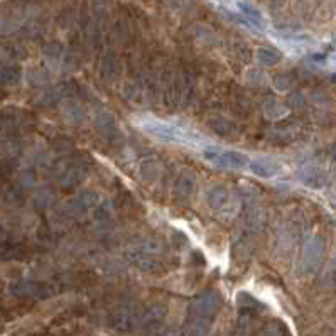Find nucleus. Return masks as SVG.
<instances>
[{"label": "nucleus", "instance_id": "423d86ee", "mask_svg": "<svg viewBox=\"0 0 336 336\" xmlns=\"http://www.w3.org/2000/svg\"><path fill=\"white\" fill-rule=\"evenodd\" d=\"M323 250H325V243L320 237H313L304 243L303 247V255H301V271L304 274H311L316 271L318 264L321 262Z\"/></svg>", "mask_w": 336, "mask_h": 336}, {"label": "nucleus", "instance_id": "6e6552de", "mask_svg": "<svg viewBox=\"0 0 336 336\" xmlns=\"http://www.w3.org/2000/svg\"><path fill=\"white\" fill-rule=\"evenodd\" d=\"M10 293L17 298H49L52 294V289L44 282L36 281H19L10 284Z\"/></svg>", "mask_w": 336, "mask_h": 336}, {"label": "nucleus", "instance_id": "f8f14e48", "mask_svg": "<svg viewBox=\"0 0 336 336\" xmlns=\"http://www.w3.org/2000/svg\"><path fill=\"white\" fill-rule=\"evenodd\" d=\"M282 59V54L274 47H259L257 61L264 66H276Z\"/></svg>", "mask_w": 336, "mask_h": 336}, {"label": "nucleus", "instance_id": "1a4fd4ad", "mask_svg": "<svg viewBox=\"0 0 336 336\" xmlns=\"http://www.w3.org/2000/svg\"><path fill=\"white\" fill-rule=\"evenodd\" d=\"M249 171L254 176H257V178L271 179V178H276L279 172H282V162L267 156L255 157L249 162Z\"/></svg>", "mask_w": 336, "mask_h": 336}, {"label": "nucleus", "instance_id": "2eb2a0df", "mask_svg": "<svg viewBox=\"0 0 336 336\" xmlns=\"http://www.w3.org/2000/svg\"><path fill=\"white\" fill-rule=\"evenodd\" d=\"M287 328L282 321H271L262 330V336H287Z\"/></svg>", "mask_w": 336, "mask_h": 336}, {"label": "nucleus", "instance_id": "dca6fc26", "mask_svg": "<svg viewBox=\"0 0 336 336\" xmlns=\"http://www.w3.org/2000/svg\"><path fill=\"white\" fill-rule=\"evenodd\" d=\"M178 336H210L208 335V328L205 326V323H194L189 325L186 330L179 331Z\"/></svg>", "mask_w": 336, "mask_h": 336}, {"label": "nucleus", "instance_id": "9b49d317", "mask_svg": "<svg viewBox=\"0 0 336 336\" xmlns=\"http://www.w3.org/2000/svg\"><path fill=\"white\" fill-rule=\"evenodd\" d=\"M194 184H196L194 174L186 172V171L181 172L179 178L176 179V193H178V196H181L183 200H188V198L194 193Z\"/></svg>", "mask_w": 336, "mask_h": 336}, {"label": "nucleus", "instance_id": "aec40b11", "mask_svg": "<svg viewBox=\"0 0 336 336\" xmlns=\"http://www.w3.org/2000/svg\"><path fill=\"white\" fill-rule=\"evenodd\" d=\"M83 174H81V169H71L66 172V178L63 179L64 186H74V184L78 183V181H81Z\"/></svg>", "mask_w": 336, "mask_h": 336}, {"label": "nucleus", "instance_id": "6ab92c4d", "mask_svg": "<svg viewBox=\"0 0 336 336\" xmlns=\"http://www.w3.org/2000/svg\"><path fill=\"white\" fill-rule=\"evenodd\" d=\"M242 10H243V14L247 15V19H249L250 22H254L257 27H262L264 25V20H262V17H260V14L257 10H255L254 7H250V5H242Z\"/></svg>", "mask_w": 336, "mask_h": 336}, {"label": "nucleus", "instance_id": "0eeeda50", "mask_svg": "<svg viewBox=\"0 0 336 336\" xmlns=\"http://www.w3.org/2000/svg\"><path fill=\"white\" fill-rule=\"evenodd\" d=\"M206 203L210 205L211 210L220 211V213H232V211H230V208L237 210L235 200H233V194L230 193L228 188L222 186V184H216V186L208 189Z\"/></svg>", "mask_w": 336, "mask_h": 336}, {"label": "nucleus", "instance_id": "f257e3e1", "mask_svg": "<svg viewBox=\"0 0 336 336\" xmlns=\"http://www.w3.org/2000/svg\"><path fill=\"white\" fill-rule=\"evenodd\" d=\"M139 125L145 134H149L157 140H162V142L188 144V145H196L194 142H201V137L194 134V132H188L178 125H174V123L162 122L157 120V118H144L142 122H139Z\"/></svg>", "mask_w": 336, "mask_h": 336}, {"label": "nucleus", "instance_id": "4468645a", "mask_svg": "<svg viewBox=\"0 0 336 336\" xmlns=\"http://www.w3.org/2000/svg\"><path fill=\"white\" fill-rule=\"evenodd\" d=\"M265 115H267L269 118H281L284 117L287 113V107L286 105L279 103V101L276 100H269L267 103H265Z\"/></svg>", "mask_w": 336, "mask_h": 336}, {"label": "nucleus", "instance_id": "f03ea898", "mask_svg": "<svg viewBox=\"0 0 336 336\" xmlns=\"http://www.w3.org/2000/svg\"><path fill=\"white\" fill-rule=\"evenodd\" d=\"M203 157L210 164L220 169H230V171H245L249 169L250 159L240 150L232 149H216V147H206L203 150Z\"/></svg>", "mask_w": 336, "mask_h": 336}, {"label": "nucleus", "instance_id": "a211bd4d", "mask_svg": "<svg viewBox=\"0 0 336 336\" xmlns=\"http://www.w3.org/2000/svg\"><path fill=\"white\" fill-rule=\"evenodd\" d=\"M145 172H149V176H147V179L145 181H154L157 178V174H159V166H157V162L156 161H144L142 164H140V174H145Z\"/></svg>", "mask_w": 336, "mask_h": 336}, {"label": "nucleus", "instance_id": "412c9836", "mask_svg": "<svg viewBox=\"0 0 336 336\" xmlns=\"http://www.w3.org/2000/svg\"><path fill=\"white\" fill-rule=\"evenodd\" d=\"M328 279H330L331 284L336 286V260H335L333 264H331V267H330V271H328Z\"/></svg>", "mask_w": 336, "mask_h": 336}, {"label": "nucleus", "instance_id": "9d476101", "mask_svg": "<svg viewBox=\"0 0 336 336\" xmlns=\"http://www.w3.org/2000/svg\"><path fill=\"white\" fill-rule=\"evenodd\" d=\"M140 321V313H137L134 306H123L115 313L113 323L118 330H132L134 326H139Z\"/></svg>", "mask_w": 336, "mask_h": 336}, {"label": "nucleus", "instance_id": "20e7f679", "mask_svg": "<svg viewBox=\"0 0 336 336\" xmlns=\"http://www.w3.org/2000/svg\"><path fill=\"white\" fill-rule=\"evenodd\" d=\"M161 254H162L161 243L156 240H147L135 245L132 250H129V259L134 264L139 265V267L150 269L157 264V259Z\"/></svg>", "mask_w": 336, "mask_h": 336}, {"label": "nucleus", "instance_id": "f3484780", "mask_svg": "<svg viewBox=\"0 0 336 336\" xmlns=\"http://www.w3.org/2000/svg\"><path fill=\"white\" fill-rule=\"evenodd\" d=\"M237 304L240 308H255L259 306V301L250 293H247V291H240V293L237 294Z\"/></svg>", "mask_w": 336, "mask_h": 336}, {"label": "nucleus", "instance_id": "7ed1b4c3", "mask_svg": "<svg viewBox=\"0 0 336 336\" xmlns=\"http://www.w3.org/2000/svg\"><path fill=\"white\" fill-rule=\"evenodd\" d=\"M222 299L220 294L215 291H205V293L198 294L196 298L189 304V313L194 323H208L216 315V311L220 309Z\"/></svg>", "mask_w": 336, "mask_h": 336}, {"label": "nucleus", "instance_id": "39448f33", "mask_svg": "<svg viewBox=\"0 0 336 336\" xmlns=\"http://www.w3.org/2000/svg\"><path fill=\"white\" fill-rule=\"evenodd\" d=\"M167 318V309L162 306H152L140 315L139 328L145 336H157L164 330V323Z\"/></svg>", "mask_w": 336, "mask_h": 336}, {"label": "nucleus", "instance_id": "ddd939ff", "mask_svg": "<svg viewBox=\"0 0 336 336\" xmlns=\"http://www.w3.org/2000/svg\"><path fill=\"white\" fill-rule=\"evenodd\" d=\"M301 179H303L308 186H321L323 174L316 167H304V169L301 171Z\"/></svg>", "mask_w": 336, "mask_h": 336}]
</instances>
